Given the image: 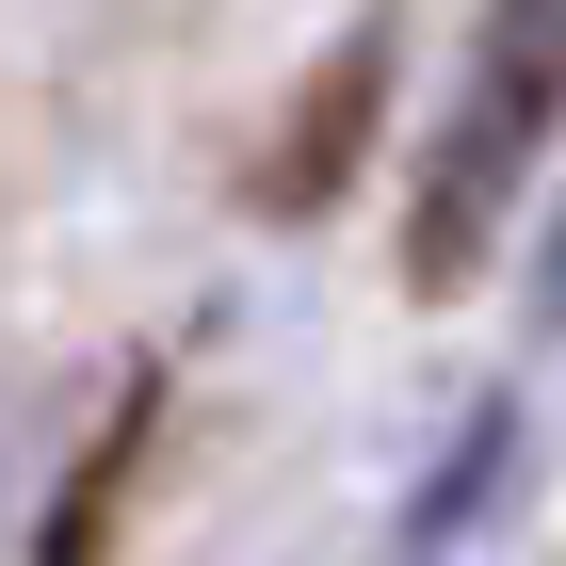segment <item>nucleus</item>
Segmentation results:
<instances>
[{"instance_id": "7ed1b4c3", "label": "nucleus", "mask_w": 566, "mask_h": 566, "mask_svg": "<svg viewBox=\"0 0 566 566\" xmlns=\"http://www.w3.org/2000/svg\"><path fill=\"white\" fill-rule=\"evenodd\" d=\"M518 307H534V340H566V195L534 211V292H518Z\"/></svg>"}, {"instance_id": "f257e3e1", "label": "nucleus", "mask_w": 566, "mask_h": 566, "mask_svg": "<svg viewBox=\"0 0 566 566\" xmlns=\"http://www.w3.org/2000/svg\"><path fill=\"white\" fill-rule=\"evenodd\" d=\"M551 114H566V0H502L485 49H470V82H453L437 178H421V292H453L485 260V227H502V195H518V163H534Z\"/></svg>"}, {"instance_id": "f03ea898", "label": "nucleus", "mask_w": 566, "mask_h": 566, "mask_svg": "<svg viewBox=\"0 0 566 566\" xmlns=\"http://www.w3.org/2000/svg\"><path fill=\"white\" fill-rule=\"evenodd\" d=\"M502 453H518V405H485V421H470V437H453V453L421 470V502H405V534H389V551H405V566L470 551V534H485V485H502Z\"/></svg>"}]
</instances>
